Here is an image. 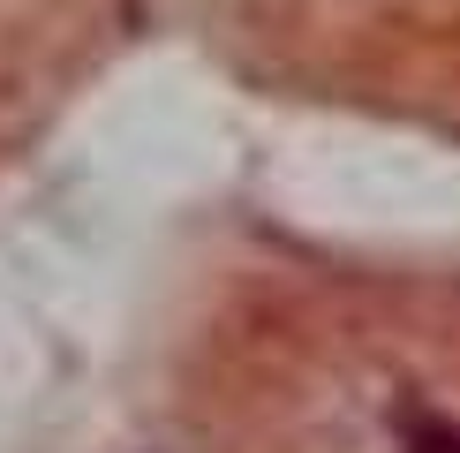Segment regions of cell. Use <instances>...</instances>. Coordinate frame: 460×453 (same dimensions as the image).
<instances>
[{
	"instance_id": "cell-1",
	"label": "cell",
	"mask_w": 460,
	"mask_h": 453,
	"mask_svg": "<svg viewBox=\"0 0 460 453\" xmlns=\"http://www.w3.org/2000/svg\"><path fill=\"white\" fill-rule=\"evenodd\" d=\"M393 439H400V453H460V423L423 408V401H400L393 408Z\"/></svg>"
}]
</instances>
